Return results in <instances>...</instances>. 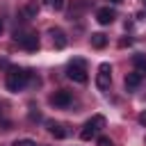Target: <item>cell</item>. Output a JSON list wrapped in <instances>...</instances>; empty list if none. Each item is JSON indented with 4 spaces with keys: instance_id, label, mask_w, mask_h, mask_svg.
<instances>
[{
    "instance_id": "1",
    "label": "cell",
    "mask_w": 146,
    "mask_h": 146,
    "mask_svg": "<svg viewBox=\"0 0 146 146\" xmlns=\"http://www.w3.org/2000/svg\"><path fill=\"white\" fill-rule=\"evenodd\" d=\"M27 80H30V71H23V68H9L7 71V80H5V84H7V89L9 91H21L25 84H27Z\"/></svg>"
},
{
    "instance_id": "2",
    "label": "cell",
    "mask_w": 146,
    "mask_h": 146,
    "mask_svg": "<svg viewBox=\"0 0 146 146\" xmlns=\"http://www.w3.org/2000/svg\"><path fill=\"white\" fill-rule=\"evenodd\" d=\"M105 128V119L100 116V114H96V116H91L84 125H82V132H80V139H84V141H89V139H94L100 130Z\"/></svg>"
},
{
    "instance_id": "3",
    "label": "cell",
    "mask_w": 146,
    "mask_h": 146,
    "mask_svg": "<svg viewBox=\"0 0 146 146\" xmlns=\"http://www.w3.org/2000/svg\"><path fill=\"white\" fill-rule=\"evenodd\" d=\"M66 75H68L73 82L84 84V82H87V68H84V62H80V59L71 62V64H68V68H66Z\"/></svg>"
},
{
    "instance_id": "4",
    "label": "cell",
    "mask_w": 146,
    "mask_h": 146,
    "mask_svg": "<svg viewBox=\"0 0 146 146\" xmlns=\"http://www.w3.org/2000/svg\"><path fill=\"white\" fill-rule=\"evenodd\" d=\"M110 82H112V66L107 62H103L98 66V73H96V87L100 91H107L110 89Z\"/></svg>"
},
{
    "instance_id": "5",
    "label": "cell",
    "mask_w": 146,
    "mask_h": 146,
    "mask_svg": "<svg viewBox=\"0 0 146 146\" xmlns=\"http://www.w3.org/2000/svg\"><path fill=\"white\" fill-rule=\"evenodd\" d=\"M14 39L18 41L21 48H25V50H30V52H34V50L39 48V36H36L34 32H16Z\"/></svg>"
},
{
    "instance_id": "6",
    "label": "cell",
    "mask_w": 146,
    "mask_h": 146,
    "mask_svg": "<svg viewBox=\"0 0 146 146\" xmlns=\"http://www.w3.org/2000/svg\"><path fill=\"white\" fill-rule=\"evenodd\" d=\"M50 103H52L55 107H68V105L73 103V96H71V91L59 89V91H55V94L50 96Z\"/></svg>"
},
{
    "instance_id": "7",
    "label": "cell",
    "mask_w": 146,
    "mask_h": 146,
    "mask_svg": "<svg viewBox=\"0 0 146 146\" xmlns=\"http://www.w3.org/2000/svg\"><path fill=\"white\" fill-rule=\"evenodd\" d=\"M141 82H144V73H139V71H132V73L125 75V89L128 91H135Z\"/></svg>"
},
{
    "instance_id": "8",
    "label": "cell",
    "mask_w": 146,
    "mask_h": 146,
    "mask_svg": "<svg viewBox=\"0 0 146 146\" xmlns=\"http://www.w3.org/2000/svg\"><path fill=\"white\" fill-rule=\"evenodd\" d=\"M46 128H48V132H50L55 139H64V137L68 135V130H66L62 123H57V121H46Z\"/></svg>"
},
{
    "instance_id": "9",
    "label": "cell",
    "mask_w": 146,
    "mask_h": 146,
    "mask_svg": "<svg viewBox=\"0 0 146 146\" xmlns=\"http://www.w3.org/2000/svg\"><path fill=\"white\" fill-rule=\"evenodd\" d=\"M114 9H110V7H100L98 11H96V21L100 23V25H110L112 21H114Z\"/></svg>"
},
{
    "instance_id": "10",
    "label": "cell",
    "mask_w": 146,
    "mask_h": 146,
    "mask_svg": "<svg viewBox=\"0 0 146 146\" xmlns=\"http://www.w3.org/2000/svg\"><path fill=\"white\" fill-rule=\"evenodd\" d=\"M50 36H52V43H55V48H66V43H68V39H66V34L59 30V27H52L50 30Z\"/></svg>"
},
{
    "instance_id": "11",
    "label": "cell",
    "mask_w": 146,
    "mask_h": 146,
    "mask_svg": "<svg viewBox=\"0 0 146 146\" xmlns=\"http://www.w3.org/2000/svg\"><path fill=\"white\" fill-rule=\"evenodd\" d=\"M132 64H135V71H139V73H146V55H141V52L132 55Z\"/></svg>"
},
{
    "instance_id": "12",
    "label": "cell",
    "mask_w": 146,
    "mask_h": 146,
    "mask_svg": "<svg viewBox=\"0 0 146 146\" xmlns=\"http://www.w3.org/2000/svg\"><path fill=\"white\" fill-rule=\"evenodd\" d=\"M91 46H94V48H105V46H107V36H105L103 32L91 34Z\"/></svg>"
},
{
    "instance_id": "13",
    "label": "cell",
    "mask_w": 146,
    "mask_h": 146,
    "mask_svg": "<svg viewBox=\"0 0 146 146\" xmlns=\"http://www.w3.org/2000/svg\"><path fill=\"white\" fill-rule=\"evenodd\" d=\"M50 7H52L55 11H62V9L66 7V0H50Z\"/></svg>"
},
{
    "instance_id": "14",
    "label": "cell",
    "mask_w": 146,
    "mask_h": 146,
    "mask_svg": "<svg viewBox=\"0 0 146 146\" xmlns=\"http://www.w3.org/2000/svg\"><path fill=\"white\" fill-rule=\"evenodd\" d=\"M11 146H36V141L34 139H16Z\"/></svg>"
},
{
    "instance_id": "15",
    "label": "cell",
    "mask_w": 146,
    "mask_h": 146,
    "mask_svg": "<svg viewBox=\"0 0 146 146\" xmlns=\"http://www.w3.org/2000/svg\"><path fill=\"white\" fill-rule=\"evenodd\" d=\"M36 11H39L36 5H27V7H25V14H27V16H36Z\"/></svg>"
},
{
    "instance_id": "16",
    "label": "cell",
    "mask_w": 146,
    "mask_h": 146,
    "mask_svg": "<svg viewBox=\"0 0 146 146\" xmlns=\"http://www.w3.org/2000/svg\"><path fill=\"white\" fill-rule=\"evenodd\" d=\"M98 146H114L110 137H98Z\"/></svg>"
},
{
    "instance_id": "17",
    "label": "cell",
    "mask_w": 146,
    "mask_h": 146,
    "mask_svg": "<svg viewBox=\"0 0 146 146\" xmlns=\"http://www.w3.org/2000/svg\"><path fill=\"white\" fill-rule=\"evenodd\" d=\"M137 121H139V123H141V125H146V112H141V114H139V116H137Z\"/></svg>"
},
{
    "instance_id": "18",
    "label": "cell",
    "mask_w": 146,
    "mask_h": 146,
    "mask_svg": "<svg viewBox=\"0 0 146 146\" xmlns=\"http://www.w3.org/2000/svg\"><path fill=\"white\" fill-rule=\"evenodd\" d=\"M119 46H121V48H123V46H130V39H121V41H119Z\"/></svg>"
},
{
    "instance_id": "19",
    "label": "cell",
    "mask_w": 146,
    "mask_h": 146,
    "mask_svg": "<svg viewBox=\"0 0 146 146\" xmlns=\"http://www.w3.org/2000/svg\"><path fill=\"white\" fill-rule=\"evenodd\" d=\"M2 30H5V23H2V18H0V34H2Z\"/></svg>"
},
{
    "instance_id": "20",
    "label": "cell",
    "mask_w": 146,
    "mask_h": 146,
    "mask_svg": "<svg viewBox=\"0 0 146 146\" xmlns=\"http://www.w3.org/2000/svg\"><path fill=\"white\" fill-rule=\"evenodd\" d=\"M110 2H114V5H119V2H123V0H110Z\"/></svg>"
},
{
    "instance_id": "21",
    "label": "cell",
    "mask_w": 146,
    "mask_h": 146,
    "mask_svg": "<svg viewBox=\"0 0 146 146\" xmlns=\"http://www.w3.org/2000/svg\"><path fill=\"white\" fill-rule=\"evenodd\" d=\"M144 2H146V0H144Z\"/></svg>"
}]
</instances>
